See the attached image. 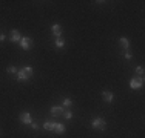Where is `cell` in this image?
Wrapping results in <instances>:
<instances>
[{
  "label": "cell",
  "mask_w": 145,
  "mask_h": 138,
  "mask_svg": "<svg viewBox=\"0 0 145 138\" xmlns=\"http://www.w3.org/2000/svg\"><path fill=\"white\" fill-rule=\"evenodd\" d=\"M31 127H33V129H37L39 126H37V123H31Z\"/></svg>",
  "instance_id": "ffe728a7"
},
{
  "label": "cell",
  "mask_w": 145,
  "mask_h": 138,
  "mask_svg": "<svg viewBox=\"0 0 145 138\" xmlns=\"http://www.w3.org/2000/svg\"><path fill=\"white\" fill-rule=\"evenodd\" d=\"M63 45H65V42H63L62 38H57V40H56V46H57V48H62Z\"/></svg>",
  "instance_id": "2e32d148"
},
{
  "label": "cell",
  "mask_w": 145,
  "mask_h": 138,
  "mask_svg": "<svg viewBox=\"0 0 145 138\" xmlns=\"http://www.w3.org/2000/svg\"><path fill=\"white\" fill-rule=\"evenodd\" d=\"M63 115H65V118H66V120H71V118H72V112H71V111H63Z\"/></svg>",
  "instance_id": "5bb4252c"
},
{
  "label": "cell",
  "mask_w": 145,
  "mask_h": 138,
  "mask_svg": "<svg viewBox=\"0 0 145 138\" xmlns=\"http://www.w3.org/2000/svg\"><path fill=\"white\" fill-rule=\"evenodd\" d=\"M5 40V34H0V42H3Z\"/></svg>",
  "instance_id": "44dd1931"
},
{
  "label": "cell",
  "mask_w": 145,
  "mask_h": 138,
  "mask_svg": "<svg viewBox=\"0 0 145 138\" xmlns=\"http://www.w3.org/2000/svg\"><path fill=\"white\" fill-rule=\"evenodd\" d=\"M102 97H103V101H107V103H111L113 100H114V95L111 94V92L105 91L103 94H102Z\"/></svg>",
  "instance_id": "5b68a950"
},
{
  "label": "cell",
  "mask_w": 145,
  "mask_h": 138,
  "mask_svg": "<svg viewBox=\"0 0 145 138\" xmlns=\"http://www.w3.org/2000/svg\"><path fill=\"white\" fill-rule=\"evenodd\" d=\"M125 58H127V60H130V58H131V54H130V52H127V54H125Z\"/></svg>",
  "instance_id": "d6986e66"
},
{
  "label": "cell",
  "mask_w": 145,
  "mask_h": 138,
  "mask_svg": "<svg viewBox=\"0 0 145 138\" xmlns=\"http://www.w3.org/2000/svg\"><path fill=\"white\" fill-rule=\"evenodd\" d=\"M19 43H20V46L26 51V49H31V46H33V40H31L29 37H25V38H22Z\"/></svg>",
  "instance_id": "3957f363"
},
{
  "label": "cell",
  "mask_w": 145,
  "mask_h": 138,
  "mask_svg": "<svg viewBox=\"0 0 145 138\" xmlns=\"http://www.w3.org/2000/svg\"><path fill=\"white\" fill-rule=\"evenodd\" d=\"M11 40H12V42H20V40H22L20 32H19V31H12V32H11Z\"/></svg>",
  "instance_id": "ba28073f"
},
{
  "label": "cell",
  "mask_w": 145,
  "mask_h": 138,
  "mask_svg": "<svg viewBox=\"0 0 145 138\" xmlns=\"http://www.w3.org/2000/svg\"><path fill=\"white\" fill-rule=\"evenodd\" d=\"M51 114L54 115V117L62 115L63 114V107H62V106H54V107H51Z\"/></svg>",
  "instance_id": "8992f818"
},
{
  "label": "cell",
  "mask_w": 145,
  "mask_h": 138,
  "mask_svg": "<svg viewBox=\"0 0 145 138\" xmlns=\"http://www.w3.org/2000/svg\"><path fill=\"white\" fill-rule=\"evenodd\" d=\"M22 71H23V74L26 75V77H28V78H29V77L33 75V68H29V66H26V68H23Z\"/></svg>",
  "instance_id": "8fae6325"
},
{
  "label": "cell",
  "mask_w": 145,
  "mask_h": 138,
  "mask_svg": "<svg viewBox=\"0 0 145 138\" xmlns=\"http://www.w3.org/2000/svg\"><path fill=\"white\" fill-rule=\"evenodd\" d=\"M136 74L142 77V75H144V68H141V66H139V68H136Z\"/></svg>",
  "instance_id": "ac0fdd59"
},
{
  "label": "cell",
  "mask_w": 145,
  "mask_h": 138,
  "mask_svg": "<svg viewBox=\"0 0 145 138\" xmlns=\"http://www.w3.org/2000/svg\"><path fill=\"white\" fill-rule=\"evenodd\" d=\"M91 126H93V129H100V130H103L105 126H107V123H105V120H102V118H96V120H93Z\"/></svg>",
  "instance_id": "6da1fadb"
},
{
  "label": "cell",
  "mask_w": 145,
  "mask_h": 138,
  "mask_svg": "<svg viewBox=\"0 0 145 138\" xmlns=\"http://www.w3.org/2000/svg\"><path fill=\"white\" fill-rule=\"evenodd\" d=\"M71 104H72V101L70 98H65V100H63V106H65V107H70Z\"/></svg>",
  "instance_id": "9a60e30c"
},
{
  "label": "cell",
  "mask_w": 145,
  "mask_h": 138,
  "mask_svg": "<svg viewBox=\"0 0 145 138\" xmlns=\"http://www.w3.org/2000/svg\"><path fill=\"white\" fill-rule=\"evenodd\" d=\"M121 46H122V48H125V49H128V46H130V43H128V38L122 37V38H121Z\"/></svg>",
  "instance_id": "4fadbf2b"
},
{
  "label": "cell",
  "mask_w": 145,
  "mask_h": 138,
  "mask_svg": "<svg viewBox=\"0 0 145 138\" xmlns=\"http://www.w3.org/2000/svg\"><path fill=\"white\" fill-rule=\"evenodd\" d=\"M54 124H56V123H51V121H46V123L43 124V129H46V130H54Z\"/></svg>",
  "instance_id": "7c38bea8"
},
{
  "label": "cell",
  "mask_w": 145,
  "mask_h": 138,
  "mask_svg": "<svg viewBox=\"0 0 145 138\" xmlns=\"http://www.w3.org/2000/svg\"><path fill=\"white\" fill-rule=\"evenodd\" d=\"M142 84H144V77L133 78V80L130 81V86H131V89H139V88H142Z\"/></svg>",
  "instance_id": "7a4b0ae2"
},
{
  "label": "cell",
  "mask_w": 145,
  "mask_h": 138,
  "mask_svg": "<svg viewBox=\"0 0 145 138\" xmlns=\"http://www.w3.org/2000/svg\"><path fill=\"white\" fill-rule=\"evenodd\" d=\"M6 72H8V74H15V72H17V69L14 68V66H9V68L6 69Z\"/></svg>",
  "instance_id": "e0dca14e"
},
{
  "label": "cell",
  "mask_w": 145,
  "mask_h": 138,
  "mask_svg": "<svg viewBox=\"0 0 145 138\" xmlns=\"http://www.w3.org/2000/svg\"><path fill=\"white\" fill-rule=\"evenodd\" d=\"M53 34L57 35V37L62 35V26L59 25V23H54V25H53Z\"/></svg>",
  "instance_id": "52a82bcc"
},
{
  "label": "cell",
  "mask_w": 145,
  "mask_h": 138,
  "mask_svg": "<svg viewBox=\"0 0 145 138\" xmlns=\"http://www.w3.org/2000/svg\"><path fill=\"white\" fill-rule=\"evenodd\" d=\"M20 121L23 124H31V115L28 114V112H22L20 114Z\"/></svg>",
  "instance_id": "277c9868"
},
{
  "label": "cell",
  "mask_w": 145,
  "mask_h": 138,
  "mask_svg": "<svg viewBox=\"0 0 145 138\" xmlns=\"http://www.w3.org/2000/svg\"><path fill=\"white\" fill-rule=\"evenodd\" d=\"M54 132H56V134H63V132H65V126L56 123V124H54Z\"/></svg>",
  "instance_id": "9c48e42d"
},
{
  "label": "cell",
  "mask_w": 145,
  "mask_h": 138,
  "mask_svg": "<svg viewBox=\"0 0 145 138\" xmlns=\"http://www.w3.org/2000/svg\"><path fill=\"white\" fill-rule=\"evenodd\" d=\"M17 80L19 81H26L28 80V77L23 74V71H19V72H17Z\"/></svg>",
  "instance_id": "30bf717a"
}]
</instances>
